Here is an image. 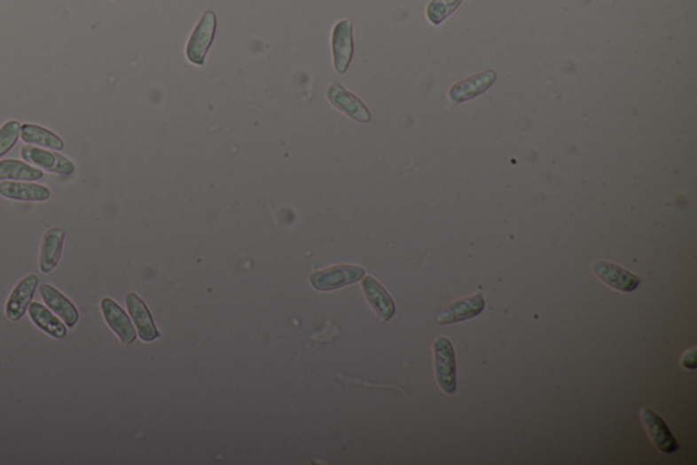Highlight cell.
I'll return each mask as SVG.
<instances>
[{"instance_id":"1","label":"cell","mask_w":697,"mask_h":465,"mask_svg":"<svg viewBox=\"0 0 697 465\" xmlns=\"http://www.w3.org/2000/svg\"><path fill=\"white\" fill-rule=\"evenodd\" d=\"M215 32H217V14L215 12H206L191 33L185 45V57L192 65H205L206 53L215 42Z\"/></svg>"},{"instance_id":"2","label":"cell","mask_w":697,"mask_h":465,"mask_svg":"<svg viewBox=\"0 0 697 465\" xmlns=\"http://www.w3.org/2000/svg\"><path fill=\"white\" fill-rule=\"evenodd\" d=\"M436 380L442 392L452 395L457 390V360L452 343L447 337H439L434 344Z\"/></svg>"},{"instance_id":"3","label":"cell","mask_w":697,"mask_h":465,"mask_svg":"<svg viewBox=\"0 0 697 465\" xmlns=\"http://www.w3.org/2000/svg\"><path fill=\"white\" fill-rule=\"evenodd\" d=\"M332 52L335 71L338 74H345L352 62L353 53H355L352 21L341 20L333 28Z\"/></svg>"},{"instance_id":"4","label":"cell","mask_w":697,"mask_h":465,"mask_svg":"<svg viewBox=\"0 0 697 465\" xmlns=\"http://www.w3.org/2000/svg\"><path fill=\"white\" fill-rule=\"evenodd\" d=\"M365 271L360 266L338 265L325 271L315 272L309 277L312 287L317 291H333L361 280Z\"/></svg>"},{"instance_id":"5","label":"cell","mask_w":697,"mask_h":465,"mask_svg":"<svg viewBox=\"0 0 697 465\" xmlns=\"http://www.w3.org/2000/svg\"><path fill=\"white\" fill-rule=\"evenodd\" d=\"M21 156L29 164L40 167L44 171L52 172V174L68 177L75 172V165L71 160L66 159L65 156L55 154V152L45 151L42 147L25 145L21 149Z\"/></svg>"},{"instance_id":"6","label":"cell","mask_w":697,"mask_h":465,"mask_svg":"<svg viewBox=\"0 0 697 465\" xmlns=\"http://www.w3.org/2000/svg\"><path fill=\"white\" fill-rule=\"evenodd\" d=\"M327 99L335 108L340 109L355 121L361 122V123H368L371 121L370 109L366 108L365 104L357 96L350 93L341 83H334L328 86Z\"/></svg>"},{"instance_id":"7","label":"cell","mask_w":697,"mask_h":465,"mask_svg":"<svg viewBox=\"0 0 697 465\" xmlns=\"http://www.w3.org/2000/svg\"><path fill=\"white\" fill-rule=\"evenodd\" d=\"M496 78H497L496 71L488 70L485 73L466 78V80L459 81L450 89V100L454 104L472 100V99L485 93L496 83Z\"/></svg>"},{"instance_id":"8","label":"cell","mask_w":697,"mask_h":465,"mask_svg":"<svg viewBox=\"0 0 697 465\" xmlns=\"http://www.w3.org/2000/svg\"><path fill=\"white\" fill-rule=\"evenodd\" d=\"M37 284L38 277L35 274H29L12 289L6 302V317L10 321H20L24 317L32 303Z\"/></svg>"},{"instance_id":"9","label":"cell","mask_w":697,"mask_h":465,"mask_svg":"<svg viewBox=\"0 0 697 465\" xmlns=\"http://www.w3.org/2000/svg\"><path fill=\"white\" fill-rule=\"evenodd\" d=\"M592 272L598 279H601L605 284L617 289V291L632 292L640 284V279L638 276L613 263H605V261L595 263Z\"/></svg>"},{"instance_id":"10","label":"cell","mask_w":697,"mask_h":465,"mask_svg":"<svg viewBox=\"0 0 697 465\" xmlns=\"http://www.w3.org/2000/svg\"><path fill=\"white\" fill-rule=\"evenodd\" d=\"M101 311H103L106 324L118 335L123 344L129 345L135 342L137 332H135L134 327H132L131 319H129L126 311L114 299L103 297Z\"/></svg>"},{"instance_id":"11","label":"cell","mask_w":697,"mask_h":465,"mask_svg":"<svg viewBox=\"0 0 697 465\" xmlns=\"http://www.w3.org/2000/svg\"><path fill=\"white\" fill-rule=\"evenodd\" d=\"M643 423L647 429L648 436L651 441L654 442L656 448L660 449L663 453H673L678 451V444L673 434L669 430L668 424L665 423L662 418L658 414L654 413L653 409L643 408L640 411Z\"/></svg>"},{"instance_id":"12","label":"cell","mask_w":697,"mask_h":465,"mask_svg":"<svg viewBox=\"0 0 697 465\" xmlns=\"http://www.w3.org/2000/svg\"><path fill=\"white\" fill-rule=\"evenodd\" d=\"M126 302L132 321L135 322V327L138 329L139 337L146 343L159 339V329L154 325L152 314L141 297L137 294H129Z\"/></svg>"},{"instance_id":"13","label":"cell","mask_w":697,"mask_h":465,"mask_svg":"<svg viewBox=\"0 0 697 465\" xmlns=\"http://www.w3.org/2000/svg\"><path fill=\"white\" fill-rule=\"evenodd\" d=\"M40 295H42L43 301L47 304L48 309L52 310L65 322L66 327H75L76 322L80 319V312L74 306L73 302L68 301L62 292L58 291L51 284H43L40 287Z\"/></svg>"},{"instance_id":"14","label":"cell","mask_w":697,"mask_h":465,"mask_svg":"<svg viewBox=\"0 0 697 465\" xmlns=\"http://www.w3.org/2000/svg\"><path fill=\"white\" fill-rule=\"evenodd\" d=\"M485 301L482 295L475 294L473 296L462 299L450 304L447 309L442 310L437 317V322L442 325L455 324V322L466 321L474 319L483 311Z\"/></svg>"},{"instance_id":"15","label":"cell","mask_w":697,"mask_h":465,"mask_svg":"<svg viewBox=\"0 0 697 465\" xmlns=\"http://www.w3.org/2000/svg\"><path fill=\"white\" fill-rule=\"evenodd\" d=\"M65 238V231L58 227L51 228L43 236L42 248H40V264H38L42 273H51L59 264Z\"/></svg>"},{"instance_id":"16","label":"cell","mask_w":697,"mask_h":465,"mask_svg":"<svg viewBox=\"0 0 697 465\" xmlns=\"http://www.w3.org/2000/svg\"><path fill=\"white\" fill-rule=\"evenodd\" d=\"M363 291L366 301L380 317L381 321H390L395 314V303L381 284L373 277H365L363 280Z\"/></svg>"},{"instance_id":"17","label":"cell","mask_w":697,"mask_h":465,"mask_svg":"<svg viewBox=\"0 0 697 465\" xmlns=\"http://www.w3.org/2000/svg\"><path fill=\"white\" fill-rule=\"evenodd\" d=\"M0 195L15 201L44 202L50 200L51 190L45 185L24 182H0Z\"/></svg>"},{"instance_id":"18","label":"cell","mask_w":697,"mask_h":465,"mask_svg":"<svg viewBox=\"0 0 697 465\" xmlns=\"http://www.w3.org/2000/svg\"><path fill=\"white\" fill-rule=\"evenodd\" d=\"M27 311H29L30 319L35 322V327L52 336L53 339H63L67 336V327H66L65 322L55 317V314L47 306L33 302Z\"/></svg>"},{"instance_id":"19","label":"cell","mask_w":697,"mask_h":465,"mask_svg":"<svg viewBox=\"0 0 697 465\" xmlns=\"http://www.w3.org/2000/svg\"><path fill=\"white\" fill-rule=\"evenodd\" d=\"M21 138L27 144L38 145V146L48 147L53 151H63L65 142L60 137L53 134L50 130L42 126H35L32 123H25L21 126Z\"/></svg>"},{"instance_id":"20","label":"cell","mask_w":697,"mask_h":465,"mask_svg":"<svg viewBox=\"0 0 697 465\" xmlns=\"http://www.w3.org/2000/svg\"><path fill=\"white\" fill-rule=\"evenodd\" d=\"M42 169H35L18 160H4L0 162V180H33L42 179Z\"/></svg>"},{"instance_id":"21","label":"cell","mask_w":697,"mask_h":465,"mask_svg":"<svg viewBox=\"0 0 697 465\" xmlns=\"http://www.w3.org/2000/svg\"><path fill=\"white\" fill-rule=\"evenodd\" d=\"M463 0H431L427 7V17L434 25H440L445 18L450 17Z\"/></svg>"},{"instance_id":"22","label":"cell","mask_w":697,"mask_h":465,"mask_svg":"<svg viewBox=\"0 0 697 465\" xmlns=\"http://www.w3.org/2000/svg\"><path fill=\"white\" fill-rule=\"evenodd\" d=\"M20 137H21V123L20 122L9 121L0 127V157L12 151Z\"/></svg>"},{"instance_id":"23","label":"cell","mask_w":697,"mask_h":465,"mask_svg":"<svg viewBox=\"0 0 697 465\" xmlns=\"http://www.w3.org/2000/svg\"><path fill=\"white\" fill-rule=\"evenodd\" d=\"M683 366L689 370H694L697 367L696 351H689L683 358Z\"/></svg>"},{"instance_id":"24","label":"cell","mask_w":697,"mask_h":465,"mask_svg":"<svg viewBox=\"0 0 697 465\" xmlns=\"http://www.w3.org/2000/svg\"><path fill=\"white\" fill-rule=\"evenodd\" d=\"M114 2H119V0H114Z\"/></svg>"}]
</instances>
